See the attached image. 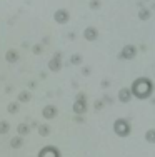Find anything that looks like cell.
I'll return each mask as SVG.
<instances>
[{
	"mask_svg": "<svg viewBox=\"0 0 155 157\" xmlns=\"http://www.w3.org/2000/svg\"><path fill=\"white\" fill-rule=\"evenodd\" d=\"M140 18H149V13H147V10H142V12H140Z\"/></svg>",
	"mask_w": 155,
	"mask_h": 157,
	"instance_id": "obj_7",
	"label": "cell"
},
{
	"mask_svg": "<svg viewBox=\"0 0 155 157\" xmlns=\"http://www.w3.org/2000/svg\"><path fill=\"white\" fill-rule=\"evenodd\" d=\"M152 89H153L152 82L147 77H142V78H137V80L134 82L130 92H132V95H135L137 99H147V97H150V94H152Z\"/></svg>",
	"mask_w": 155,
	"mask_h": 157,
	"instance_id": "obj_1",
	"label": "cell"
},
{
	"mask_svg": "<svg viewBox=\"0 0 155 157\" xmlns=\"http://www.w3.org/2000/svg\"><path fill=\"white\" fill-rule=\"evenodd\" d=\"M113 130H115L117 136L127 137L128 134H130V124H128L127 119H119V121H115V124H113Z\"/></svg>",
	"mask_w": 155,
	"mask_h": 157,
	"instance_id": "obj_2",
	"label": "cell"
},
{
	"mask_svg": "<svg viewBox=\"0 0 155 157\" xmlns=\"http://www.w3.org/2000/svg\"><path fill=\"white\" fill-rule=\"evenodd\" d=\"M97 35H98V32L95 30L94 27H88L85 30V39L87 40H95V39H97Z\"/></svg>",
	"mask_w": 155,
	"mask_h": 157,
	"instance_id": "obj_5",
	"label": "cell"
},
{
	"mask_svg": "<svg viewBox=\"0 0 155 157\" xmlns=\"http://www.w3.org/2000/svg\"><path fill=\"white\" fill-rule=\"evenodd\" d=\"M145 139H147V142H150V144H155V130H153V129L147 132Z\"/></svg>",
	"mask_w": 155,
	"mask_h": 157,
	"instance_id": "obj_6",
	"label": "cell"
},
{
	"mask_svg": "<svg viewBox=\"0 0 155 157\" xmlns=\"http://www.w3.org/2000/svg\"><path fill=\"white\" fill-rule=\"evenodd\" d=\"M135 57V47L134 45H125L120 54V59H134Z\"/></svg>",
	"mask_w": 155,
	"mask_h": 157,
	"instance_id": "obj_3",
	"label": "cell"
},
{
	"mask_svg": "<svg viewBox=\"0 0 155 157\" xmlns=\"http://www.w3.org/2000/svg\"><path fill=\"white\" fill-rule=\"evenodd\" d=\"M130 99H132V92H130V89H122V90L119 92V100H120V102L127 104Z\"/></svg>",
	"mask_w": 155,
	"mask_h": 157,
	"instance_id": "obj_4",
	"label": "cell"
}]
</instances>
